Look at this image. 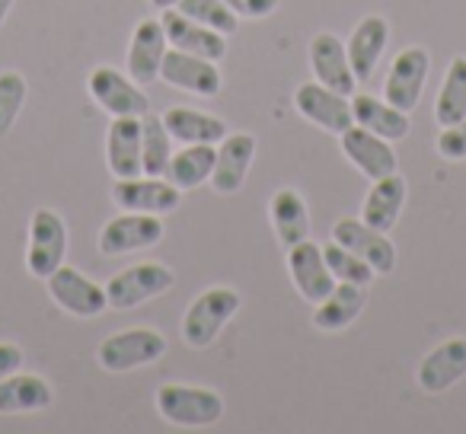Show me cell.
<instances>
[{"instance_id":"obj_1","label":"cell","mask_w":466,"mask_h":434,"mask_svg":"<svg viewBox=\"0 0 466 434\" xmlns=\"http://www.w3.org/2000/svg\"><path fill=\"white\" fill-rule=\"evenodd\" d=\"M240 291L233 288H208L188 304L186 317H182V342L192 348H208L214 338L224 332V326L240 313Z\"/></svg>"},{"instance_id":"obj_2","label":"cell","mask_w":466,"mask_h":434,"mask_svg":"<svg viewBox=\"0 0 466 434\" xmlns=\"http://www.w3.org/2000/svg\"><path fill=\"white\" fill-rule=\"evenodd\" d=\"M157 412L176 428H208L224 419V399L208 387L163 383L157 389Z\"/></svg>"},{"instance_id":"obj_3","label":"cell","mask_w":466,"mask_h":434,"mask_svg":"<svg viewBox=\"0 0 466 434\" xmlns=\"http://www.w3.org/2000/svg\"><path fill=\"white\" fill-rule=\"evenodd\" d=\"M176 285V272L163 262H137L106 281V300L112 310H135L147 300L167 294Z\"/></svg>"},{"instance_id":"obj_4","label":"cell","mask_w":466,"mask_h":434,"mask_svg":"<svg viewBox=\"0 0 466 434\" xmlns=\"http://www.w3.org/2000/svg\"><path fill=\"white\" fill-rule=\"evenodd\" d=\"M167 355V338L157 329L147 326H137V329H122L116 336H109L96 348V361L109 374H125V370L144 368V364H154Z\"/></svg>"},{"instance_id":"obj_5","label":"cell","mask_w":466,"mask_h":434,"mask_svg":"<svg viewBox=\"0 0 466 434\" xmlns=\"http://www.w3.org/2000/svg\"><path fill=\"white\" fill-rule=\"evenodd\" d=\"M67 256V224L61 221L58 211L39 207L29 221V253H26V268L33 278L46 281L55 268L65 266Z\"/></svg>"},{"instance_id":"obj_6","label":"cell","mask_w":466,"mask_h":434,"mask_svg":"<svg viewBox=\"0 0 466 434\" xmlns=\"http://www.w3.org/2000/svg\"><path fill=\"white\" fill-rule=\"evenodd\" d=\"M86 90H90L93 103L99 109H106L112 118H141L150 112V99L141 90V84H135L131 77H125L116 67H93L86 77Z\"/></svg>"},{"instance_id":"obj_7","label":"cell","mask_w":466,"mask_h":434,"mask_svg":"<svg viewBox=\"0 0 466 434\" xmlns=\"http://www.w3.org/2000/svg\"><path fill=\"white\" fill-rule=\"evenodd\" d=\"M112 201L118 211H141L163 217L182 205V188H176L167 176H135V179H116Z\"/></svg>"},{"instance_id":"obj_8","label":"cell","mask_w":466,"mask_h":434,"mask_svg":"<svg viewBox=\"0 0 466 434\" xmlns=\"http://www.w3.org/2000/svg\"><path fill=\"white\" fill-rule=\"evenodd\" d=\"M163 240V221L160 214H141L125 211L112 217L99 230V253L103 256H128L137 249H150Z\"/></svg>"},{"instance_id":"obj_9","label":"cell","mask_w":466,"mask_h":434,"mask_svg":"<svg viewBox=\"0 0 466 434\" xmlns=\"http://www.w3.org/2000/svg\"><path fill=\"white\" fill-rule=\"evenodd\" d=\"M46 285H48V294H52L55 304H58L65 313H71V317L93 319L109 307L106 288L96 285V281L86 278L84 272H77V268H71V266L55 268V272L46 278Z\"/></svg>"},{"instance_id":"obj_10","label":"cell","mask_w":466,"mask_h":434,"mask_svg":"<svg viewBox=\"0 0 466 434\" xmlns=\"http://www.w3.org/2000/svg\"><path fill=\"white\" fill-rule=\"evenodd\" d=\"M428 71H431V55L428 48L412 45L402 48L396 55V61L390 65L387 84H383V93H387V103L396 106L400 112H412L421 99V90H425Z\"/></svg>"},{"instance_id":"obj_11","label":"cell","mask_w":466,"mask_h":434,"mask_svg":"<svg viewBox=\"0 0 466 434\" xmlns=\"http://www.w3.org/2000/svg\"><path fill=\"white\" fill-rule=\"evenodd\" d=\"M332 240L339 247L351 249L355 256H361L377 275H390L396 268V247L390 234L364 224L361 217H342V221L332 224Z\"/></svg>"},{"instance_id":"obj_12","label":"cell","mask_w":466,"mask_h":434,"mask_svg":"<svg viewBox=\"0 0 466 434\" xmlns=\"http://www.w3.org/2000/svg\"><path fill=\"white\" fill-rule=\"evenodd\" d=\"M160 80L173 86V90L192 93V96H218L220 84H224V77L218 71V61L176 52V48H169L167 58H163Z\"/></svg>"},{"instance_id":"obj_13","label":"cell","mask_w":466,"mask_h":434,"mask_svg":"<svg viewBox=\"0 0 466 434\" xmlns=\"http://www.w3.org/2000/svg\"><path fill=\"white\" fill-rule=\"evenodd\" d=\"M294 106L298 112L313 122L317 128L329 131V135H342L355 125V116H351V99L342 96V93L329 90L323 84H304L294 93Z\"/></svg>"},{"instance_id":"obj_14","label":"cell","mask_w":466,"mask_h":434,"mask_svg":"<svg viewBox=\"0 0 466 434\" xmlns=\"http://www.w3.org/2000/svg\"><path fill=\"white\" fill-rule=\"evenodd\" d=\"M339 144H342V154L351 160V167L361 176H368L370 182L396 173V167H400V156H396L393 144L377 137L374 131L361 128V125H351L349 131H342Z\"/></svg>"},{"instance_id":"obj_15","label":"cell","mask_w":466,"mask_h":434,"mask_svg":"<svg viewBox=\"0 0 466 434\" xmlns=\"http://www.w3.org/2000/svg\"><path fill=\"white\" fill-rule=\"evenodd\" d=\"M288 272H291L294 288L300 291V298L319 304L323 298H329L336 278H332L329 266H326L323 247H317L313 240H304L298 247H288Z\"/></svg>"},{"instance_id":"obj_16","label":"cell","mask_w":466,"mask_h":434,"mask_svg":"<svg viewBox=\"0 0 466 434\" xmlns=\"http://www.w3.org/2000/svg\"><path fill=\"white\" fill-rule=\"evenodd\" d=\"M466 377V338H447L438 348H431L425 358H421L419 370H415V380L425 393L438 396L447 393L451 387H457Z\"/></svg>"},{"instance_id":"obj_17","label":"cell","mask_w":466,"mask_h":434,"mask_svg":"<svg viewBox=\"0 0 466 434\" xmlns=\"http://www.w3.org/2000/svg\"><path fill=\"white\" fill-rule=\"evenodd\" d=\"M310 67L317 74V84L329 86V90L342 93V96H355L358 93V77L351 71V61L345 45L332 33H319L310 42Z\"/></svg>"},{"instance_id":"obj_18","label":"cell","mask_w":466,"mask_h":434,"mask_svg":"<svg viewBox=\"0 0 466 434\" xmlns=\"http://www.w3.org/2000/svg\"><path fill=\"white\" fill-rule=\"evenodd\" d=\"M253 160H256V137L253 135H247V131L227 135L224 141L218 144V156H214V173H211L214 192H220V195L240 192Z\"/></svg>"},{"instance_id":"obj_19","label":"cell","mask_w":466,"mask_h":434,"mask_svg":"<svg viewBox=\"0 0 466 434\" xmlns=\"http://www.w3.org/2000/svg\"><path fill=\"white\" fill-rule=\"evenodd\" d=\"M169 52L167 42V29L160 20H141L131 33V45H128V74L135 84L147 86L160 77V65Z\"/></svg>"},{"instance_id":"obj_20","label":"cell","mask_w":466,"mask_h":434,"mask_svg":"<svg viewBox=\"0 0 466 434\" xmlns=\"http://www.w3.org/2000/svg\"><path fill=\"white\" fill-rule=\"evenodd\" d=\"M160 23H163V29H167L169 48L186 52V55H198V58H208V61H224L227 35L214 33V29L201 26V23H195V20H188V16H182L176 7L163 10Z\"/></svg>"},{"instance_id":"obj_21","label":"cell","mask_w":466,"mask_h":434,"mask_svg":"<svg viewBox=\"0 0 466 434\" xmlns=\"http://www.w3.org/2000/svg\"><path fill=\"white\" fill-rule=\"evenodd\" d=\"M106 163L116 179H135L144 176L141 163V118H112L106 131Z\"/></svg>"},{"instance_id":"obj_22","label":"cell","mask_w":466,"mask_h":434,"mask_svg":"<svg viewBox=\"0 0 466 434\" xmlns=\"http://www.w3.org/2000/svg\"><path fill=\"white\" fill-rule=\"evenodd\" d=\"M387 42H390V23L383 20V16H364V20L351 29L349 42H345V52H349L351 71H355L358 84L374 77L383 52H387Z\"/></svg>"},{"instance_id":"obj_23","label":"cell","mask_w":466,"mask_h":434,"mask_svg":"<svg viewBox=\"0 0 466 434\" xmlns=\"http://www.w3.org/2000/svg\"><path fill=\"white\" fill-rule=\"evenodd\" d=\"M406 192H409V186L400 173L374 179V186L368 188V198H364V205H361V221L383 230V234H390V230L396 227V221H400L402 205H406Z\"/></svg>"},{"instance_id":"obj_24","label":"cell","mask_w":466,"mask_h":434,"mask_svg":"<svg viewBox=\"0 0 466 434\" xmlns=\"http://www.w3.org/2000/svg\"><path fill=\"white\" fill-rule=\"evenodd\" d=\"M268 217H272L281 247H298V243L310 240V207L298 188H279L268 201Z\"/></svg>"},{"instance_id":"obj_25","label":"cell","mask_w":466,"mask_h":434,"mask_svg":"<svg viewBox=\"0 0 466 434\" xmlns=\"http://www.w3.org/2000/svg\"><path fill=\"white\" fill-rule=\"evenodd\" d=\"M368 307V285H349V281H336L329 298H323L313 313V326L323 332L349 329L361 310Z\"/></svg>"},{"instance_id":"obj_26","label":"cell","mask_w":466,"mask_h":434,"mask_svg":"<svg viewBox=\"0 0 466 434\" xmlns=\"http://www.w3.org/2000/svg\"><path fill=\"white\" fill-rule=\"evenodd\" d=\"M55 399L52 383L39 374H10L0 380V415L42 412Z\"/></svg>"},{"instance_id":"obj_27","label":"cell","mask_w":466,"mask_h":434,"mask_svg":"<svg viewBox=\"0 0 466 434\" xmlns=\"http://www.w3.org/2000/svg\"><path fill=\"white\" fill-rule=\"evenodd\" d=\"M351 116L355 125L374 131L383 141H402L409 135V112H400L396 106H390L387 99L368 96V93H355L351 96Z\"/></svg>"},{"instance_id":"obj_28","label":"cell","mask_w":466,"mask_h":434,"mask_svg":"<svg viewBox=\"0 0 466 434\" xmlns=\"http://www.w3.org/2000/svg\"><path fill=\"white\" fill-rule=\"evenodd\" d=\"M160 118L167 125L169 137L179 144H220L230 135L224 118L208 116V112L198 109H186V106H173Z\"/></svg>"},{"instance_id":"obj_29","label":"cell","mask_w":466,"mask_h":434,"mask_svg":"<svg viewBox=\"0 0 466 434\" xmlns=\"http://www.w3.org/2000/svg\"><path fill=\"white\" fill-rule=\"evenodd\" d=\"M214 156H218V144H182L173 156H169L167 179L182 192L205 186L214 173Z\"/></svg>"},{"instance_id":"obj_30","label":"cell","mask_w":466,"mask_h":434,"mask_svg":"<svg viewBox=\"0 0 466 434\" xmlns=\"http://www.w3.org/2000/svg\"><path fill=\"white\" fill-rule=\"evenodd\" d=\"M463 118H466V58L457 55L447 65L444 86H441L438 99H434V122L441 128H447V125L463 122Z\"/></svg>"},{"instance_id":"obj_31","label":"cell","mask_w":466,"mask_h":434,"mask_svg":"<svg viewBox=\"0 0 466 434\" xmlns=\"http://www.w3.org/2000/svg\"><path fill=\"white\" fill-rule=\"evenodd\" d=\"M173 137H169L167 125L160 116L147 112L141 116V163H144V176H167L169 169V156H173Z\"/></svg>"},{"instance_id":"obj_32","label":"cell","mask_w":466,"mask_h":434,"mask_svg":"<svg viewBox=\"0 0 466 434\" xmlns=\"http://www.w3.org/2000/svg\"><path fill=\"white\" fill-rule=\"evenodd\" d=\"M176 10L220 35H237V26H240V16L227 7V0H179Z\"/></svg>"},{"instance_id":"obj_33","label":"cell","mask_w":466,"mask_h":434,"mask_svg":"<svg viewBox=\"0 0 466 434\" xmlns=\"http://www.w3.org/2000/svg\"><path fill=\"white\" fill-rule=\"evenodd\" d=\"M323 256H326V266H329V272L336 281H349V285H370V281L377 278V272L361 259V256H355L351 249L339 247L336 240L326 243Z\"/></svg>"},{"instance_id":"obj_34","label":"cell","mask_w":466,"mask_h":434,"mask_svg":"<svg viewBox=\"0 0 466 434\" xmlns=\"http://www.w3.org/2000/svg\"><path fill=\"white\" fill-rule=\"evenodd\" d=\"M26 77L20 71H4L0 74V137H7L14 131L16 118L23 112V103H26Z\"/></svg>"},{"instance_id":"obj_35","label":"cell","mask_w":466,"mask_h":434,"mask_svg":"<svg viewBox=\"0 0 466 434\" xmlns=\"http://www.w3.org/2000/svg\"><path fill=\"white\" fill-rule=\"evenodd\" d=\"M438 154L451 163L466 160V118L463 122H453V125H447V128H441Z\"/></svg>"},{"instance_id":"obj_36","label":"cell","mask_w":466,"mask_h":434,"mask_svg":"<svg viewBox=\"0 0 466 434\" xmlns=\"http://www.w3.org/2000/svg\"><path fill=\"white\" fill-rule=\"evenodd\" d=\"M281 0H227V7L240 20H266L279 10Z\"/></svg>"},{"instance_id":"obj_37","label":"cell","mask_w":466,"mask_h":434,"mask_svg":"<svg viewBox=\"0 0 466 434\" xmlns=\"http://www.w3.org/2000/svg\"><path fill=\"white\" fill-rule=\"evenodd\" d=\"M23 361H26V355H23V348L16 342H0V380L10 374H16V370L23 368Z\"/></svg>"},{"instance_id":"obj_38","label":"cell","mask_w":466,"mask_h":434,"mask_svg":"<svg viewBox=\"0 0 466 434\" xmlns=\"http://www.w3.org/2000/svg\"><path fill=\"white\" fill-rule=\"evenodd\" d=\"M10 10H14V0H0V26H4V20H7Z\"/></svg>"},{"instance_id":"obj_39","label":"cell","mask_w":466,"mask_h":434,"mask_svg":"<svg viewBox=\"0 0 466 434\" xmlns=\"http://www.w3.org/2000/svg\"><path fill=\"white\" fill-rule=\"evenodd\" d=\"M150 4H154L157 10H173L176 4H179V0H150Z\"/></svg>"}]
</instances>
